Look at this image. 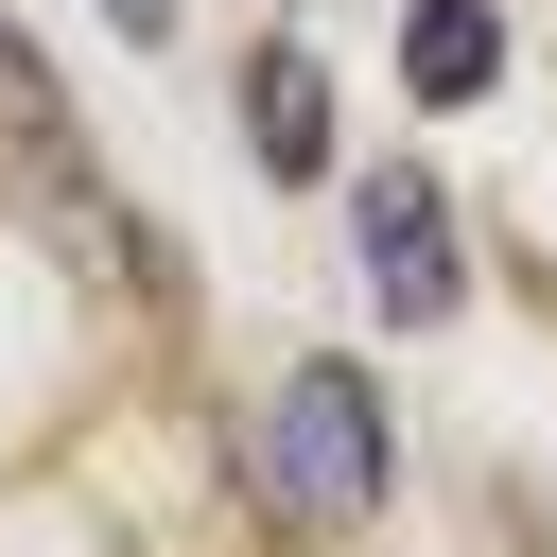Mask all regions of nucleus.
Wrapping results in <instances>:
<instances>
[{
	"instance_id": "nucleus-2",
	"label": "nucleus",
	"mask_w": 557,
	"mask_h": 557,
	"mask_svg": "<svg viewBox=\"0 0 557 557\" xmlns=\"http://www.w3.org/2000/svg\"><path fill=\"white\" fill-rule=\"evenodd\" d=\"M348 244H366V313H400V331H435L470 278H453V209H435V174L418 157H383L366 191H348Z\"/></svg>"
},
{
	"instance_id": "nucleus-6",
	"label": "nucleus",
	"mask_w": 557,
	"mask_h": 557,
	"mask_svg": "<svg viewBox=\"0 0 557 557\" xmlns=\"http://www.w3.org/2000/svg\"><path fill=\"white\" fill-rule=\"evenodd\" d=\"M104 35H139V52H157V35H174V0H104Z\"/></svg>"
},
{
	"instance_id": "nucleus-5",
	"label": "nucleus",
	"mask_w": 557,
	"mask_h": 557,
	"mask_svg": "<svg viewBox=\"0 0 557 557\" xmlns=\"http://www.w3.org/2000/svg\"><path fill=\"white\" fill-rule=\"evenodd\" d=\"M0 122H17V157H35V174H70V139H87V122H70V87L35 70V35H17V17H0Z\"/></svg>"
},
{
	"instance_id": "nucleus-4",
	"label": "nucleus",
	"mask_w": 557,
	"mask_h": 557,
	"mask_svg": "<svg viewBox=\"0 0 557 557\" xmlns=\"http://www.w3.org/2000/svg\"><path fill=\"white\" fill-rule=\"evenodd\" d=\"M400 87L418 104H487L505 87V17L487 0H400Z\"/></svg>"
},
{
	"instance_id": "nucleus-3",
	"label": "nucleus",
	"mask_w": 557,
	"mask_h": 557,
	"mask_svg": "<svg viewBox=\"0 0 557 557\" xmlns=\"http://www.w3.org/2000/svg\"><path fill=\"white\" fill-rule=\"evenodd\" d=\"M244 157L296 191V174H331V70H313V35H261L244 52Z\"/></svg>"
},
{
	"instance_id": "nucleus-1",
	"label": "nucleus",
	"mask_w": 557,
	"mask_h": 557,
	"mask_svg": "<svg viewBox=\"0 0 557 557\" xmlns=\"http://www.w3.org/2000/svg\"><path fill=\"white\" fill-rule=\"evenodd\" d=\"M383 470H400V435H383V383L366 366H278L261 400H244V505L261 522H296V540H348V522H383Z\"/></svg>"
}]
</instances>
